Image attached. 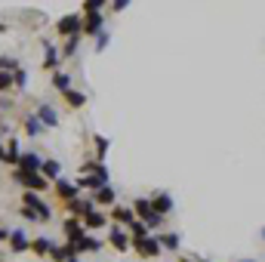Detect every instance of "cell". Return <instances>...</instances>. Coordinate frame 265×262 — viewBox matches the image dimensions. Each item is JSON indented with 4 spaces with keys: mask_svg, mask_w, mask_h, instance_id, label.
I'll return each instance as SVG.
<instances>
[{
    "mask_svg": "<svg viewBox=\"0 0 265 262\" xmlns=\"http://www.w3.org/2000/svg\"><path fill=\"white\" fill-rule=\"evenodd\" d=\"M62 96H65V102H68L71 108H84V102H87V96L78 93V90H68V93H62Z\"/></svg>",
    "mask_w": 265,
    "mask_h": 262,
    "instance_id": "7402d4cb",
    "label": "cell"
},
{
    "mask_svg": "<svg viewBox=\"0 0 265 262\" xmlns=\"http://www.w3.org/2000/svg\"><path fill=\"white\" fill-rule=\"evenodd\" d=\"M108 41H111V37H108V34H105V31H102V34H99V37H96V50H99V53H102V50H105V47H108Z\"/></svg>",
    "mask_w": 265,
    "mask_h": 262,
    "instance_id": "836d02e7",
    "label": "cell"
},
{
    "mask_svg": "<svg viewBox=\"0 0 265 262\" xmlns=\"http://www.w3.org/2000/svg\"><path fill=\"white\" fill-rule=\"evenodd\" d=\"M37 121H41L44 127H59V115H56V108L41 105V108H37Z\"/></svg>",
    "mask_w": 265,
    "mask_h": 262,
    "instance_id": "5bb4252c",
    "label": "cell"
},
{
    "mask_svg": "<svg viewBox=\"0 0 265 262\" xmlns=\"http://www.w3.org/2000/svg\"><path fill=\"white\" fill-rule=\"evenodd\" d=\"M78 44H81V34H78V37H68V44H65V50H62V53H65V56L78 53Z\"/></svg>",
    "mask_w": 265,
    "mask_h": 262,
    "instance_id": "1f68e13d",
    "label": "cell"
},
{
    "mask_svg": "<svg viewBox=\"0 0 265 262\" xmlns=\"http://www.w3.org/2000/svg\"><path fill=\"white\" fill-rule=\"evenodd\" d=\"M102 22L105 16L99 10H87V19H84V34H102Z\"/></svg>",
    "mask_w": 265,
    "mask_h": 262,
    "instance_id": "ba28073f",
    "label": "cell"
},
{
    "mask_svg": "<svg viewBox=\"0 0 265 262\" xmlns=\"http://www.w3.org/2000/svg\"><path fill=\"white\" fill-rule=\"evenodd\" d=\"M56 31H59V34H65V37H78V34L84 31V16H78V13H71V16L59 19Z\"/></svg>",
    "mask_w": 265,
    "mask_h": 262,
    "instance_id": "277c9868",
    "label": "cell"
},
{
    "mask_svg": "<svg viewBox=\"0 0 265 262\" xmlns=\"http://www.w3.org/2000/svg\"><path fill=\"white\" fill-rule=\"evenodd\" d=\"M53 87H56L59 93H68V90H71V78H68V74H62V71H56V74H53Z\"/></svg>",
    "mask_w": 265,
    "mask_h": 262,
    "instance_id": "603a6c76",
    "label": "cell"
},
{
    "mask_svg": "<svg viewBox=\"0 0 265 262\" xmlns=\"http://www.w3.org/2000/svg\"><path fill=\"white\" fill-rule=\"evenodd\" d=\"M133 250L142 256V259H155L161 253V241L158 238H142V241H133Z\"/></svg>",
    "mask_w": 265,
    "mask_h": 262,
    "instance_id": "5b68a950",
    "label": "cell"
},
{
    "mask_svg": "<svg viewBox=\"0 0 265 262\" xmlns=\"http://www.w3.org/2000/svg\"><path fill=\"white\" fill-rule=\"evenodd\" d=\"M262 238H265V229H262Z\"/></svg>",
    "mask_w": 265,
    "mask_h": 262,
    "instance_id": "74e56055",
    "label": "cell"
},
{
    "mask_svg": "<svg viewBox=\"0 0 265 262\" xmlns=\"http://www.w3.org/2000/svg\"><path fill=\"white\" fill-rule=\"evenodd\" d=\"M0 71L16 74V71H19V59H13V56H4V59H0Z\"/></svg>",
    "mask_w": 265,
    "mask_h": 262,
    "instance_id": "f1b7e54d",
    "label": "cell"
},
{
    "mask_svg": "<svg viewBox=\"0 0 265 262\" xmlns=\"http://www.w3.org/2000/svg\"><path fill=\"white\" fill-rule=\"evenodd\" d=\"M16 87V81H13V74H7V71H0V93H10Z\"/></svg>",
    "mask_w": 265,
    "mask_h": 262,
    "instance_id": "f546056e",
    "label": "cell"
},
{
    "mask_svg": "<svg viewBox=\"0 0 265 262\" xmlns=\"http://www.w3.org/2000/svg\"><path fill=\"white\" fill-rule=\"evenodd\" d=\"M115 198H118V195H115V189H111V185H105V189L96 192V204H108V207H111V204H115Z\"/></svg>",
    "mask_w": 265,
    "mask_h": 262,
    "instance_id": "ffe728a7",
    "label": "cell"
},
{
    "mask_svg": "<svg viewBox=\"0 0 265 262\" xmlns=\"http://www.w3.org/2000/svg\"><path fill=\"white\" fill-rule=\"evenodd\" d=\"M105 222H108V219H105L102 213H96V210L84 216V226H87V229H102V226H105Z\"/></svg>",
    "mask_w": 265,
    "mask_h": 262,
    "instance_id": "44dd1931",
    "label": "cell"
},
{
    "mask_svg": "<svg viewBox=\"0 0 265 262\" xmlns=\"http://www.w3.org/2000/svg\"><path fill=\"white\" fill-rule=\"evenodd\" d=\"M22 216H25V219H28V222H37V216H34V213H31V210H28V207H22Z\"/></svg>",
    "mask_w": 265,
    "mask_h": 262,
    "instance_id": "e575fe53",
    "label": "cell"
},
{
    "mask_svg": "<svg viewBox=\"0 0 265 262\" xmlns=\"http://www.w3.org/2000/svg\"><path fill=\"white\" fill-rule=\"evenodd\" d=\"M13 81H16V90H25V84H28V74H25V71L19 68V71L13 74Z\"/></svg>",
    "mask_w": 265,
    "mask_h": 262,
    "instance_id": "d6a6232c",
    "label": "cell"
},
{
    "mask_svg": "<svg viewBox=\"0 0 265 262\" xmlns=\"http://www.w3.org/2000/svg\"><path fill=\"white\" fill-rule=\"evenodd\" d=\"M19 158H22V152H19V139H10V145H7V164H19Z\"/></svg>",
    "mask_w": 265,
    "mask_h": 262,
    "instance_id": "484cf974",
    "label": "cell"
},
{
    "mask_svg": "<svg viewBox=\"0 0 265 262\" xmlns=\"http://www.w3.org/2000/svg\"><path fill=\"white\" fill-rule=\"evenodd\" d=\"M53 192H56V195L68 204V201L78 198V192H81V189H78V185H71V182H65V179H56V182H53Z\"/></svg>",
    "mask_w": 265,
    "mask_h": 262,
    "instance_id": "52a82bcc",
    "label": "cell"
},
{
    "mask_svg": "<svg viewBox=\"0 0 265 262\" xmlns=\"http://www.w3.org/2000/svg\"><path fill=\"white\" fill-rule=\"evenodd\" d=\"M25 133H28V136H37V133H44V124L37 121V115H31V118L25 121Z\"/></svg>",
    "mask_w": 265,
    "mask_h": 262,
    "instance_id": "4316f807",
    "label": "cell"
},
{
    "mask_svg": "<svg viewBox=\"0 0 265 262\" xmlns=\"http://www.w3.org/2000/svg\"><path fill=\"white\" fill-rule=\"evenodd\" d=\"M108 185V170L105 173H93V176H81V182H78V189H105Z\"/></svg>",
    "mask_w": 265,
    "mask_h": 262,
    "instance_id": "9c48e42d",
    "label": "cell"
},
{
    "mask_svg": "<svg viewBox=\"0 0 265 262\" xmlns=\"http://www.w3.org/2000/svg\"><path fill=\"white\" fill-rule=\"evenodd\" d=\"M108 145H111V142H108L105 136H96V155H99L96 161H102V158H105V152H108Z\"/></svg>",
    "mask_w": 265,
    "mask_h": 262,
    "instance_id": "4dcf8cb0",
    "label": "cell"
},
{
    "mask_svg": "<svg viewBox=\"0 0 265 262\" xmlns=\"http://www.w3.org/2000/svg\"><path fill=\"white\" fill-rule=\"evenodd\" d=\"M158 241H161V247H167V250H179V244H182L176 232H167V235H161Z\"/></svg>",
    "mask_w": 265,
    "mask_h": 262,
    "instance_id": "cb8c5ba5",
    "label": "cell"
},
{
    "mask_svg": "<svg viewBox=\"0 0 265 262\" xmlns=\"http://www.w3.org/2000/svg\"><path fill=\"white\" fill-rule=\"evenodd\" d=\"M151 207H155V213H158V216H164V213H170V210H173V198L161 192V195L151 198Z\"/></svg>",
    "mask_w": 265,
    "mask_h": 262,
    "instance_id": "9a60e30c",
    "label": "cell"
},
{
    "mask_svg": "<svg viewBox=\"0 0 265 262\" xmlns=\"http://www.w3.org/2000/svg\"><path fill=\"white\" fill-rule=\"evenodd\" d=\"M0 241H10V232L7 229H0Z\"/></svg>",
    "mask_w": 265,
    "mask_h": 262,
    "instance_id": "d590c367",
    "label": "cell"
},
{
    "mask_svg": "<svg viewBox=\"0 0 265 262\" xmlns=\"http://www.w3.org/2000/svg\"><path fill=\"white\" fill-rule=\"evenodd\" d=\"M16 170H25V173H41V170H44V158L37 155V152H28V155H22V158H19Z\"/></svg>",
    "mask_w": 265,
    "mask_h": 262,
    "instance_id": "8992f818",
    "label": "cell"
},
{
    "mask_svg": "<svg viewBox=\"0 0 265 262\" xmlns=\"http://www.w3.org/2000/svg\"><path fill=\"white\" fill-rule=\"evenodd\" d=\"M41 176H44L47 182H50V179L56 182V179L62 176V164H59V161H44V170H41Z\"/></svg>",
    "mask_w": 265,
    "mask_h": 262,
    "instance_id": "2e32d148",
    "label": "cell"
},
{
    "mask_svg": "<svg viewBox=\"0 0 265 262\" xmlns=\"http://www.w3.org/2000/svg\"><path fill=\"white\" fill-rule=\"evenodd\" d=\"M25 207L37 216V222H50V219H53V210H50L41 198H37L34 192H25Z\"/></svg>",
    "mask_w": 265,
    "mask_h": 262,
    "instance_id": "3957f363",
    "label": "cell"
},
{
    "mask_svg": "<svg viewBox=\"0 0 265 262\" xmlns=\"http://www.w3.org/2000/svg\"><path fill=\"white\" fill-rule=\"evenodd\" d=\"M108 238H111V247H115V250H121V253H124V250H130V235H127L124 229H118V226H115V229L108 232Z\"/></svg>",
    "mask_w": 265,
    "mask_h": 262,
    "instance_id": "7c38bea8",
    "label": "cell"
},
{
    "mask_svg": "<svg viewBox=\"0 0 265 262\" xmlns=\"http://www.w3.org/2000/svg\"><path fill=\"white\" fill-rule=\"evenodd\" d=\"M68 247H71L74 253H96V250H102V241H99V238H90V235H87V238H81L78 244H68Z\"/></svg>",
    "mask_w": 265,
    "mask_h": 262,
    "instance_id": "8fae6325",
    "label": "cell"
},
{
    "mask_svg": "<svg viewBox=\"0 0 265 262\" xmlns=\"http://www.w3.org/2000/svg\"><path fill=\"white\" fill-rule=\"evenodd\" d=\"M31 250L44 256V253H50V250H53V241H50V238H34V241H31Z\"/></svg>",
    "mask_w": 265,
    "mask_h": 262,
    "instance_id": "d4e9b609",
    "label": "cell"
},
{
    "mask_svg": "<svg viewBox=\"0 0 265 262\" xmlns=\"http://www.w3.org/2000/svg\"><path fill=\"white\" fill-rule=\"evenodd\" d=\"M50 256H53L56 262H68V259H74V250H71L68 244H62V247H59V244H53V250H50Z\"/></svg>",
    "mask_w": 265,
    "mask_h": 262,
    "instance_id": "ac0fdd59",
    "label": "cell"
},
{
    "mask_svg": "<svg viewBox=\"0 0 265 262\" xmlns=\"http://www.w3.org/2000/svg\"><path fill=\"white\" fill-rule=\"evenodd\" d=\"M10 247H13V253H25V250H31V241L22 229H16V232H10Z\"/></svg>",
    "mask_w": 265,
    "mask_h": 262,
    "instance_id": "4fadbf2b",
    "label": "cell"
},
{
    "mask_svg": "<svg viewBox=\"0 0 265 262\" xmlns=\"http://www.w3.org/2000/svg\"><path fill=\"white\" fill-rule=\"evenodd\" d=\"M133 210H136L139 222H145L148 229H158V226H161V219H164V216H158V213H155V207H151V201H148V198H139V201L133 204Z\"/></svg>",
    "mask_w": 265,
    "mask_h": 262,
    "instance_id": "6da1fadb",
    "label": "cell"
},
{
    "mask_svg": "<svg viewBox=\"0 0 265 262\" xmlns=\"http://www.w3.org/2000/svg\"><path fill=\"white\" fill-rule=\"evenodd\" d=\"M247 262H250V259H247Z\"/></svg>",
    "mask_w": 265,
    "mask_h": 262,
    "instance_id": "f35d334b",
    "label": "cell"
},
{
    "mask_svg": "<svg viewBox=\"0 0 265 262\" xmlns=\"http://www.w3.org/2000/svg\"><path fill=\"white\" fill-rule=\"evenodd\" d=\"M44 68H50L53 74L59 71V53H56V47H53V44H47V59H44Z\"/></svg>",
    "mask_w": 265,
    "mask_h": 262,
    "instance_id": "d6986e66",
    "label": "cell"
},
{
    "mask_svg": "<svg viewBox=\"0 0 265 262\" xmlns=\"http://www.w3.org/2000/svg\"><path fill=\"white\" fill-rule=\"evenodd\" d=\"M96 210V204L93 201H78V198H74V201H68V213L74 216V219H84L87 213H93Z\"/></svg>",
    "mask_w": 265,
    "mask_h": 262,
    "instance_id": "30bf717a",
    "label": "cell"
},
{
    "mask_svg": "<svg viewBox=\"0 0 265 262\" xmlns=\"http://www.w3.org/2000/svg\"><path fill=\"white\" fill-rule=\"evenodd\" d=\"M13 179H16V182H22L25 189H31L34 195H37V192H47V189H50V182H47V179H44L41 173H25V170H16V173H13Z\"/></svg>",
    "mask_w": 265,
    "mask_h": 262,
    "instance_id": "7a4b0ae2",
    "label": "cell"
},
{
    "mask_svg": "<svg viewBox=\"0 0 265 262\" xmlns=\"http://www.w3.org/2000/svg\"><path fill=\"white\" fill-rule=\"evenodd\" d=\"M111 219L124 222V226H133V222H136V213H133V210H127V207H115V210H111Z\"/></svg>",
    "mask_w": 265,
    "mask_h": 262,
    "instance_id": "e0dca14e",
    "label": "cell"
},
{
    "mask_svg": "<svg viewBox=\"0 0 265 262\" xmlns=\"http://www.w3.org/2000/svg\"><path fill=\"white\" fill-rule=\"evenodd\" d=\"M130 235H133V241H142V238H148V226L136 219L133 226H130Z\"/></svg>",
    "mask_w": 265,
    "mask_h": 262,
    "instance_id": "83f0119b",
    "label": "cell"
},
{
    "mask_svg": "<svg viewBox=\"0 0 265 262\" xmlns=\"http://www.w3.org/2000/svg\"><path fill=\"white\" fill-rule=\"evenodd\" d=\"M0 161H4V164H7V148H4V145H0Z\"/></svg>",
    "mask_w": 265,
    "mask_h": 262,
    "instance_id": "8d00e7d4",
    "label": "cell"
}]
</instances>
